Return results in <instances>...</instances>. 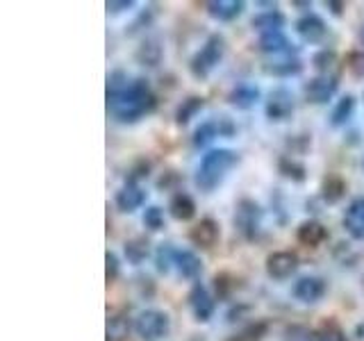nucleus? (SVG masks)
<instances>
[{
    "instance_id": "obj_1",
    "label": "nucleus",
    "mask_w": 364,
    "mask_h": 341,
    "mask_svg": "<svg viewBox=\"0 0 364 341\" xmlns=\"http://www.w3.org/2000/svg\"><path fill=\"white\" fill-rule=\"evenodd\" d=\"M157 105V98L153 94L151 85L146 80L136 77L130 80L128 85L121 87L119 91L107 94V109L119 123H136L144 119L146 114H151Z\"/></svg>"
},
{
    "instance_id": "obj_2",
    "label": "nucleus",
    "mask_w": 364,
    "mask_h": 341,
    "mask_svg": "<svg viewBox=\"0 0 364 341\" xmlns=\"http://www.w3.org/2000/svg\"><path fill=\"white\" fill-rule=\"evenodd\" d=\"M237 164H239V155L235 151H230V148H216V151L203 155L196 168V175H193V182H196V187L200 191L210 193L216 187H221V182Z\"/></svg>"
},
{
    "instance_id": "obj_3",
    "label": "nucleus",
    "mask_w": 364,
    "mask_h": 341,
    "mask_svg": "<svg viewBox=\"0 0 364 341\" xmlns=\"http://www.w3.org/2000/svg\"><path fill=\"white\" fill-rule=\"evenodd\" d=\"M223 55H225V39L221 34H210V37L205 39V43L200 45V50L191 57V62H189L191 75L198 80L210 77L214 68L223 62Z\"/></svg>"
},
{
    "instance_id": "obj_4",
    "label": "nucleus",
    "mask_w": 364,
    "mask_h": 341,
    "mask_svg": "<svg viewBox=\"0 0 364 341\" xmlns=\"http://www.w3.org/2000/svg\"><path fill=\"white\" fill-rule=\"evenodd\" d=\"M171 318L162 310H144L134 318V332L141 341H159L168 335Z\"/></svg>"
},
{
    "instance_id": "obj_5",
    "label": "nucleus",
    "mask_w": 364,
    "mask_h": 341,
    "mask_svg": "<svg viewBox=\"0 0 364 341\" xmlns=\"http://www.w3.org/2000/svg\"><path fill=\"white\" fill-rule=\"evenodd\" d=\"M262 207L250 198L239 200L237 212H235V227L246 242H255L262 232Z\"/></svg>"
},
{
    "instance_id": "obj_6",
    "label": "nucleus",
    "mask_w": 364,
    "mask_h": 341,
    "mask_svg": "<svg viewBox=\"0 0 364 341\" xmlns=\"http://www.w3.org/2000/svg\"><path fill=\"white\" fill-rule=\"evenodd\" d=\"M299 264L301 259L296 253L291 250H276V253H271L264 261V269H267V276L271 280H287L291 278L296 271H299Z\"/></svg>"
},
{
    "instance_id": "obj_7",
    "label": "nucleus",
    "mask_w": 364,
    "mask_h": 341,
    "mask_svg": "<svg viewBox=\"0 0 364 341\" xmlns=\"http://www.w3.org/2000/svg\"><path fill=\"white\" fill-rule=\"evenodd\" d=\"M294 107H296V102H294L291 91L284 89V87H278L269 94V98L264 102V114H267L269 121L282 123L294 114Z\"/></svg>"
},
{
    "instance_id": "obj_8",
    "label": "nucleus",
    "mask_w": 364,
    "mask_h": 341,
    "mask_svg": "<svg viewBox=\"0 0 364 341\" xmlns=\"http://www.w3.org/2000/svg\"><path fill=\"white\" fill-rule=\"evenodd\" d=\"M235 123L228 119V117H221V119H210L200 123L196 132H193V146L196 148H205L210 146L216 136H232L235 134Z\"/></svg>"
},
{
    "instance_id": "obj_9",
    "label": "nucleus",
    "mask_w": 364,
    "mask_h": 341,
    "mask_svg": "<svg viewBox=\"0 0 364 341\" xmlns=\"http://www.w3.org/2000/svg\"><path fill=\"white\" fill-rule=\"evenodd\" d=\"M337 89H339V82L335 75H316L310 82L303 85V94L307 102H312V105H326L328 100H333Z\"/></svg>"
},
{
    "instance_id": "obj_10",
    "label": "nucleus",
    "mask_w": 364,
    "mask_h": 341,
    "mask_svg": "<svg viewBox=\"0 0 364 341\" xmlns=\"http://www.w3.org/2000/svg\"><path fill=\"white\" fill-rule=\"evenodd\" d=\"M328 291V284L323 278L318 276H303L294 282V298L303 305H316L318 301H323V296Z\"/></svg>"
},
{
    "instance_id": "obj_11",
    "label": "nucleus",
    "mask_w": 364,
    "mask_h": 341,
    "mask_svg": "<svg viewBox=\"0 0 364 341\" xmlns=\"http://www.w3.org/2000/svg\"><path fill=\"white\" fill-rule=\"evenodd\" d=\"M187 301H189V310H191L193 318H196L198 323H208L210 318L214 316V312H216V301L212 298V293L208 291V287H203L200 282H196L191 287Z\"/></svg>"
},
{
    "instance_id": "obj_12",
    "label": "nucleus",
    "mask_w": 364,
    "mask_h": 341,
    "mask_svg": "<svg viewBox=\"0 0 364 341\" xmlns=\"http://www.w3.org/2000/svg\"><path fill=\"white\" fill-rule=\"evenodd\" d=\"M296 34L305 41V43H321L328 34V26L321 16L316 14H305L296 21Z\"/></svg>"
},
{
    "instance_id": "obj_13",
    "label": "nucleus",
    "mask_w": 364,
    "mask_h": 341,
    "mask_svg": "<svg viewBox=\"0 0 364 341\" xmlns=\"http://www.w3.org/2000/svg\"><path fill=\"white\" fill-rule=\"evenodd\" d=\"M219 239H221V227L214 219H200L189 230V242L198 248H212L219 244Z\"/></svg>"
},
{
    "instance_id": "obj_14",
    "label": "nucleus",
    "mask_w": 364,
    "mask_h": 341,
    "mask_svg": "<svg viewBox=\"0 0 364 341\" xmlns=\"http://www.w3.org/2000/svg\"><path fill=\"white\" fill-rule=\"evenodd\" d=\"M114 202H117V207L121 212L132 214V212H136L146 202V191L139 185H136V182H128V185H123L117 191V198H114Z\"/></svg>"
},
{
    "instance_id": "obj_15",
    "label": "nucleus",
    "mask_w": 364,
    "mask_h": 341,
    "mask_svg": "<svg viewBox=\"0 0 364 341\" xmlns=\"http://www.w3.org/2000/svg\"><path fill=\"white\" fill-rule=\"evenodd\" d=\"M173 269L178 271L180 278L185 280H196L200 273H203V259L193 253V250H176V261H173Z\"/></svg>"
},
{
    "instance_id": "obj_16",
    "label": "nucleus",
    "mask_w": 364,
    "mask_h": 341,
    "mask_svg": "<svg viewBox=\"0 0 364 341\" xmlns=\"http://www.w3.org/2000/svg\"><path fill=\"white\" fill-rule=\"evenodd\" d=\"M208 14L216 21H235L237 16L244 14L246 9V3H242V0H210L208 5Z\"/></svg>"
},
{
    "instance_id": "obj_17",
    "label": "nucleus",
    "mask_w": 364,
    "mask_h": 341,
    "mask_svg": "<svg viewBox=\"0 0 364 341\" xmlns=\"http://www.w3.org/2000/svg\"><path fill=\"white\" fill-rule=\"evenodd\" d=\"M344 227L353 239H364V196L350 200L344 214Z\"/></svg>"
},
{
    "instance_id": "obj_18",
    "label": "nucleus",
    "mask_w": 364,
    "mask_h": 341,
    "mask_svg": "<svg viewBox=\"0 0 364 341\" xmlns=\"http://www.w3.org/2000/svg\"><path fill=\"white\" fill-rule=\"evenodd\" d=\"M296 239H299L303 246L316 248V246H321L328 239V230H326L323 223L310 219V221H303L299 225V230H296Z\"/></svg>"
},
{
    "instance_id": "obj_19",
    "label": "nucleus",
    "mask_w": 364,
    "mask_h": 341,
    "mask_svg": "<svg viewBox=\"0 0 364 341\" xmlns=\"http://www.w3.org/2000/svg\"><path fill=\"white\" fill-rule=\"evenodd\" d=\"M132 328L134 323H130V318L123 312H114L107 316L105 323V341H128Z\"/></svg>"
},
{
    "instance_id": "obj_20",
    "label": "nucleus",
    "mask_w": 364,
    "mask_h": 341,
    "mask_svg": "<svg viewBox=\"0 0 364 341\" xmlns=\"http://www.w3.org/2000/svg\"><path fill=\"white\" fill-rule=\"evenodd\" d=\"M259 89L255 85H248V82H242V85H237L232 91H230V96H228V100H230V105L237 107V109H250V107H255L257 105V100H259Z\"/></svg>"
},
{
    "instance_id": "obj_21",
    "label": "nucleus",
    "mask_w": 364,
    "mask_h": 341,
    "mask_svg": "<svg viewBox=\"0 0 364 341\" xmlns=\"http://www.w3.org/2000/svg\"><path fill=\"white\" fill-rule=\"evenodd\" d=\"M284 23H287V18H284L282 11L267 9V11H262V14L253 16L250 26H253V30H257L259 34H269V32H280L284 28Z\"/></svg>"
},
{
    "instance_id": "obj_22",
    "label": "nucleus",
    "mask_w": 364,
    "mask_h": 341,
    "mask_svg": "<svg viewBox=\"0 0 364 341\" xmlns=\"http://www.w3.org/2000/svg\"><path fill=\"white\" fill-rule=\"evenodd\" d=\"M162 57H164V48H162V43H159V39H146L134 53V60L148 68H155L162 62Z\"/></svg>"
},
{
    "instance_id": "obj_23",
    "label": "nucleus",
    "mask_w": 364,
    "mask_h": 341,
    "mask_svg": "<svg viewBox=\"0 0 364 341\" xmlns=\"http://www.w3.org/2000/svg\"><path fill=\"white\" fill-rule=\"evenodd\" d=\"M168 212L176 221H191L193 216H196V202H193V198L189 196V193L180 191L171 198Z\"/></svg>"
},
{
    "instance_id": "obj_24",
    "label": "nucleus",
    "mask_w": 364,
    "mask_h": 341,
    "mask_svg": "<svg viewBox=\"0 0 364 341\" xmlns=\"http://www.w3.org/2000/svg\"><path fill=\"white\" fill-rule=\"evenodd\" d=\"M257 48L262 53L280 55V53H289L291 50V41H289V37L282 30L280 32H269V34H259Z\"/></svg>"
},
{
    "instance_id": "obj_25",
    "label": "nucleus",
    "mask_w": 364,
    "mask_h": 341,
    "mask_svg": "<svg viewBox=\"0 0 364 341\" xmlns=\"http://www.w3.org/2000/svg\"><path fill=\"white\" fill-rule=\"evenodd\" d=\"M353 112H355V96L346 94L337 100V105L330 112V125L333 128H344V125L353 119Z\"/></svg>"
},
{
    "instance_id": "obj_26",
    "label": "nucleus",
    "mask_w": 364,
    "mask_h": 341,
    "mask_svg": "<svg viewBox=\"0 0 364 341\" xmlns=\"http://www.w3.org/2000/svg\"><path fill=\"white\" fill-rule=\"evenodd\" d=\"M123 253H125V259H128L130 264L139 266L141 261L151 255V242H148L146 237H134V239H130V242H125Z\"/></svg>"
},
{
    "instance_id": "obj_27",
    "label": "nucleus",
    "mask_w": 364,
    "mask_h": 341,
    "mask_svg": "<svg viewBox=\"0 0 364 341\" xmlns=\"http://www.w3.org/2000/svg\"><path fill=\"white\" fill-rule=\"evenodd\" d=\"M278 170L280 173L287 178V180H291V182H303L305 178H307V168H305V164L303 162H299L294 155H282L280 159H278Z\"/></svg>"
},
{
    "instance_id": "obj_28",
    "label": "nucleus",
    "mask_w": 364,
    "mask_h": 341,
    "mask_svg": "<svg viewBox=\"0 0 364 341\" xmlns=\"http://www.w3.org/2000/svg\"><path fill=\"white\" fill-rule=\"evenodd\" d=\"M203 107H205V98H200V96H189V98H185L178 105V109H176V123L178 125H187L191 119H196V114Z\"/></svg>"
},
{
    "instance_id": "obj_29",
    "label": "nucleus",
    "mask_w": 364,
    "mask_h": 341,
    "mask_svg": "<svg viewBox=\"0 0 364 341\" xmlns=\"http://www.w3.org/2000/svg\"><path fill=\"white\" fill-rule=\"evenodd\" d=\"M346 193V182L341 180L339 175H328L323 182H321V198L328 202V205H335L344 198Z\"/></svg>"
},
{
    "instance_id": "obj_30",
    "label": "nucleus",
    "mask_w": 364,
    "mask_h": 341,
    "mask_svg": "<svg viewBox=\"0 0 364 341\" xmlns=\"http://www.w3.org/2000/svg\"><path fill=\"white\" fill-rule=\"evenodd\" d=\"M264 71L269 75H276V77H291V75H299L303 71V64L301 60H291V57H284V60H278V62H271L264 66Z\"/></svg>"
},
{
    "instance_id": "obj_31",
    "label": "nucleus",
    "mask_w": 364,
    "mask_h": 341,
    "mask_svg": "<svg viewBox=\"0 0 364 341\" xmlns=\"http://www.w3.org/2000/svg\"><path fill=\"white\" fill-rule=\"evenodd\" d=\"M176 246L173 244H159L157 250H155V269L162 273V276H166V273H171V269H173V261H176Z\"/></svg>"
},
{
    "instance_id": "obj_32",
    "label": "nucleus",
    "mask_w": 364,
    "mask_h": 341,
    "mask_svg": "<svg viewBox=\"0 0 364 341\" xmlns=\"http://www.w3.org/2000/svg\"><path fill=\"white\" fill-rule=\"evenodd\" d=\"M312 66L318 71V75H330V73H333V68L337 66L335 50H318L312 57Z\"/></svg>"
},
{
    "instance_id": "obj_33",
    "label": "nucleus",
    "mask_w": 364,
    "mask_h": 341,
    "mask_svg": "<svg viewBox=\"0 0 364 341\" xmlns=\"http://www.w3.org/2000/svg\"><path fill=\"white\" fill-rule=\"evenodd\" d=\"M312 341H346V335L335 321H328L316 330Z\"/></svg>"
},
{
    "instance_id": "obj_34",
    "label": "nucleus",
    "mask_w": 364,
    "mask_h": 341,
    "mask_svg": "<svg viewBox=\"0 0 364 341\" xmlns=\"http://www.w3.org/2000/svg\"><path fill=\"white\" fill-rule=\"evenodd\" d=\"M144 225L151 232H159V230H162V227H164V212H162V207H157V205H151V207L144 212Z\"/></svg>"
},
{
    "instance_id": "obj_35",
    "label": "nucleus",
    "mask_w": 364,
    "mask_h": 341,
    "mask_svg": "<svg viewBox=\"0 0 364 341\" xmlns=\"http://www.w3.org/2000/svg\"><path fill=\"white\" fill-rule=\"evenodd\" d=\"M119 271H121V264H119V257L107 250L105 253V280L107 282H114L119 278Z\"/></svg>"
},
{
    "instance_id": "obj_36",
    "label": "nucleus",
    "mask_w": 364,
    "mask_h": 341,
    "mask_svg": "<svg viewBox=\"0 0 364 341\" xmlns=\"http://www.w3.org/2000/svg\"><path fill=\"white\" fill-rule=\"evenodd\" d=\"M264 332H267V325L264 323H255V325L246 328L244 332L239 337H235L232 341H259L262 337H264Z\"/></svg>"
},
{
    "instance_id": "obj_37",
    "label": "nucleus",
    "mask_w": 364,
    "mask_h": 341,
    "mask_svg": "<svg viewBox=\"0 0 364 341\" xmlns=\"http://www.w3.org/2000/svg\"><path fill=\"white\" fill-rule=\"evenodd\" d=\"M348 68L353 71V75L364 77V50H355L348 55Z\"/></svg>"
},
{
    "instance_id": "obj_38",
    "label": "nucleus",
    "mask_w": 364,
    "mask_h": 341,
    "mask_svg": "<svg viewBox=\"0 0 364 341\" xmlns=\"http://www.w3.org/2000/svg\"><path fill=\"white\" fill-rule=\"evenodd\" d=\"M105 7H107L109 14H121V11L134 7V0H107Z\"/></svg>"
},
{
    "instance_id": "obj_39",
    "label": "nucleus",
    "mask_w": 364,
    "mask_h": 341,
    "mask_svg": "<svg viewBox=\"0 0 364 341\" xmlns=\"http://www.w3.org/2000/svg\"><path fill=\"white\" fill-rule=\"evenodd\" d=\"M326 7L330 9V14H335V16H341V11H344V3H337V0H328Z\"/></svg>"
},
{
    "instance_id": "obj_40",
    "label": "nucleus",
    "mask_w": 364,
    "mask_h": 341,
    "mask_svg": "<svg viewBox=\"0 0 364 341\" xmlns=\"http://www.w3.org/2000/svg\"><path fill=\"white\" fill-rule=\"evenodd\" d=\"M358 39H360V43L364 45V23L360 26V32H358Z\"/></svg>"
},
{
    "instance_id": "obj_41",
    "label": "nucleus",
    "mask_w": 364,
    "mask_h": 341,
    "mask_svg": "<svg viewBox=\"0 0 364 341\" xmlns=\"http://www.w3.org/2000/svg\"><path fill=\"white\" fill-rule=\"evenodd\" d=\"M360 332H362V335H364V325H360Z\"/></svg>"
}]
</instances>
